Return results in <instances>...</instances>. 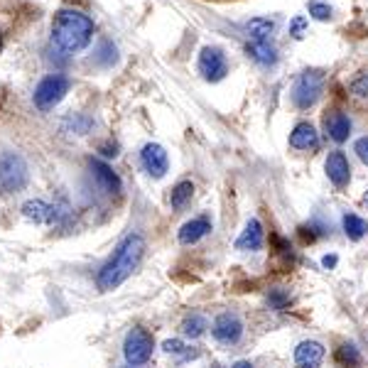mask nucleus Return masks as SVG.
<instances>
[{"instance_id": "f257e3e1", "label": "nucleus", "mask_w": 368, "mask_h": 368, "mask_svg": "<svg viewBox=\"0 0 368 368\" xmlns=\"http://www.w3.org/2000/svg\"><path fill=\"white\" fill-rule=\"evenodd\" d=\"M143 256H145V238L140 233H128L121 243L116 246L113 256L101 265L96 275V285L101 292L116 290L118 285L128 280L136 272V268L140 265Z\"/></svg>"}, {"instance_id": "f03ea898", "label": "nucleus", "mask_w": 368, "mask_h": 368, "mask_svg": "<svg viewBox=\"0 0 368 368\" xmlns=\"http://www.w3.org/2000/svg\"><path fill=\"white\" fill-rule=\"evenodd\" d=\"M96 25L81 10L64 8L54 15L52 22V44L62 54H79L91 44Z\"/></svg>"}, {"instance_id": "7ed1b4c3", "label": "nucleus", "mask_w": 368, "mask_h": 368, "mask_svg": "<svg viewBox=\"0 0 368 368\" xmlns=\"http://www.w3.org/2000/svg\"><path fill=\"white\" fill-rule=\"evenodd\" d=\"M29 170L27 162L18 152H3L0 155V192L3 194H18L27 187Z\"/></svg>"}, {"instance_id": "20e7f679", "label": "nucleus", "mask_w": 368, "mask_h": 368, "mask_svg": "<svg viewBox=\"0 0 368 368\" xmlns=\"http://www.w3.org/2000/svg\"><path fill=\"white\" fill-rule=\"evenodd\" d=\"M322 88H324V74L317 72V69H307L297 77L295 86H292V103L307 111L320 101Z\"/></svg>"}, {"instance_id": "39448f33", "label": "nucleus", "mask_w": 368, "mask_h": 368, "mask_svg": "<svg viewBox=\"0 0 368 368\" xmlns=\"http://www.w3.org/2000/svg\"><path fill=\"white\" fill-rule=\"evenodd\" d=\"M69 88H72V81H69L67 77H62V74H49V77H44L42 81L37 84V88H34V96H32L34 106L42 113L52 111V108L67 96Z\"/></svg>"}, {"instance_id": "423d86ee", "label": "nucleus", "mask_w": 368, "mask_h": 368, "mask_svg": "<svg viewBox=\"0 0 368 368\" xmlns=\"http://www.w3.org/2000/svg\"><path fill=\"white\" fill-rule=\"evenodd\" d=\"M152 349H155V339L147 329L136 327V329L128 331L126 341H123V356L131 366H143L150 361Z\"/></svg>"}, {"instance_id": "0eeeda50", "label": "nucleus", "mask_w": 368, "mask_h": 368, "mask_svg": "<svg viewBox=\"0 0 368 368\" xmlns=\"http://www.w3.org/2000/svg\"><path fill=\"white\" fill-rule=\"evenodd\" d=\"M197 67H199V74H202L204 81L216 84L228 74V59H226V54H223V49L204 47L202 52H199Z\"/></svg>"}, {"instance_id": "6e6552de", "label": "nucleus", "mask_w": 368, "mask_h": 368, "mask_svg": "<svg viewBox=\"0 0 368 368\" xmlns=\"http://www.w3.org/2000/svg\"><path fill=\"white\" fill-rule=\"evenodd\" d=\"M211 334L213 339L218 341V344H238L243 336V322L238 315H233V312H223V315H218L216 320H213V327H211Z\"/></svg>"}, {"instance_id": "1a4fd4ad", "label": "nucleus", "mask_w": 368, "mask_h": 368, "mask_svg": "<svg viewBox=\"0 0 368 368\" xmlns=\"http://www.w3.org/2000/svg\"><path fill=\"white\" fill-rule=\"evenodd\" d=\"M140 162H143V170L150 177H155V180L165 177L167 170H170V155H167L165 147L157 145V143H147V145L143 147Z\"/></svg>"}, {"instance_id": "9d476101", "label": "nucleus", "mask_w": 368, "mask_h": 368, "mask_svg": "<svg viewBox=\"0 0 368 368\" xmlns=\"http://www.w3.org/2000/svg\"><path fill=\"white\" fill-rule=\"evenodd\" d=\"M88 167H91L93 182H96V187L101 189L103 194H108V197H121L123 182H121V177L113 172V167H108L106 162H101V160H91Z\"/></svg>"}, {"instance_id": "9b49d317", "label": "nucleus", "mask_w": 368, "mask_h": 368, "mask_svg": "<svg viewBox=\"0 0 368 368\" xmlns=\"http://www.w3.org/2000/svg\"><path fill=\"white\" fill-rule=\"evenodd\" d=\"M324 170H327V177L334 187L344 189L346 184L351 180V165H349V157L344 155L341 150H331L327 155V162H324Z\"/></svg>"}, {"instance_id": "f8f14e48", "label": "nucleus", "mask_w": 368, "mask_h": 368, "mask_svg": "<svg viewBox=\"0 0 368 368\" xmlns=\"http://www.w3.org/2000/svg\"><path fill=\"white\" fill-rule=\"evenodd\" d=\"M22 213L27 221H34V223H54L59 216H62V211H59L57 206L42 202V199H29V202L22 206Z\"/></svg>"}, {"instance_id": "ddd939ff", "label": "nucleus", "mask_w": 368, "mask_h": 368, "mask_svg": "<svg viewBox=\"0 0 368 368\" xmlns=\"http://www.w3.org/2000/svg\"><path fill=\"white\" fill-rule=\"evenodd\" d=\"M324 361V346L320 341H302L295 349V366L297 368H320Z\"/></svg>"}, {"instance_id": "4468645a", "label": "nucleus", "mask_w": 368, "mask_h": 368, "mask_svg": "<svg viewBox=\"0 0 368 368\" xmlns=\"http://www.w3.org/2000/svg\"><path fill=\"white\" fill-rule=\"evenodd\" d=\"M209 231H211V218H209L206 213H202V216H197V218H192V221L184 223V226L180 228V233H177V238H180L182 246H192V243L202 241Z\"/></svg>"}, {"instance_id": "2eb2a0df", "label": "nucleus", "mask_w": 368, "mask_h": 368, "mask_svg": "<svg viewBox=\"0 0 368 368\" xmlns=\"http://www.w3.org/2000/svg\"><path fill=\"white\" fill-rule=\"evenodd\" d=\"M324 131L334 143H346L351 136V118L341 111H331L324 116Z\"/></svg>"}, {"instance_id": "dca6fc26", "label": "nucleus", "mask_w": 368, "mask_h": 368, "mask_svg": "<svg viewBox=\"0 0 368 368\" xmlns=\"http://www.w3.org/2000/svg\"><path fill=\"white\" fill-rule=\"evenodd\" d=\"M290 145L295 150H315V147H320V133L310 123H297L290 133Z\"/></svg>"}, {"instance_id": "f3484780", "label": "nucleus", "mask_w": 368, "mask_h": 368, "mask_svg": "<svg viewBox=\"0 0 368 368\" xmlns=\"http://www.w3.org/2000/svg\"><path fill=\"white\" fill-rule=\"evenodd\" d=\"M243 27H246L251 42H270L277 29V22L272 18H251Z\"/></svg>"}, {"instance_id": "a211bd4d", "label": "nucleus", "mask_w": 368, "mask_h": 368, "mask_svg": "<svg viewBox=\"0 0 368 368\" xmlns=\"http://www.w3.org/2000/svg\"><path fill=\"white\" fill-rule=\"evenodd\" d=\"M238 251H261L263 248V223L258 218H251L243 228V233L236 241Z\"/></svg>"}, {"instance_id": "6ab92c4d", "label": "nucleus", "mask_w": 368, "mask_h": 368, "mask_svg": "<svg viewBox=\"0 0 368 368\" xmlns=\"http://www.w3.org/2000/svg\"><path fill=\"white\" fill-rule=\"evenodd\" d=\"M246 54L261 67H275L277 64V49L272 47V42H248Z\"/></svg>"}, {"instance_id": "aec40b11", "label": "nucleus", "mask_w": 368, "mask_h": 368, "mask_svg": "<svg viewBox=\"0 0 368 368\" xmlns=\"http://www.w3.org/2000/svg\"><path fill=\"white\" fill-rule=\"evenodd\" d=\"M344 233L351 238V241H361V238L368 233V221L361 218L359 213H344Z\"/></svg>"}, {"instance_id": "412c9836", "label": "nucleus", "mask_w": 368, "mask_h": 368, "mask_svg": "<svg viewBox=\"0 0 368 368\" xmlns=\"http://www.w3.org/2000/svg\"><path fill=\"white\" fill-rule=\"evenodd\" d=\"M194 197V184L192 182H177L175 187H172V194H170V204L172 209H184L189 202H192Z\"/></svg>"}, {"instance_id": "4be33fe9", "label": "nucleus", "mask_w": 368, "mask_h": 368, "mask_svg": "<svg viewBox=\"0 0 368 368\" xmlns=\"http://www.w3.org/2000/svg\"><path fill=\"white\" fill-rule=\"evenodd\" d=\"M206 329H209V322L204 320L202 315L187 317V320H184V324H182V331H184L187 336H192V339H199V336H202Z\"/></svg>"}, {"instance_id": "5701e85b", "label": "nucleus", "mask_w": 368, "mask_h": 368, "mask_svg": "<svg viewBox=\"0 0 368 368\" xmlns=\"http://www.w3.org/2000/svg\"><path fill=\"white\" fill-rule=\"evenodd\" d=\"M359 361H361V356H359V351H356V346L344 344L339 351H336V364L341 368H354V366H359Z\"/></svg>"}, {"instance_id": "b1692460", "label": "nucleus", "mask_w": 368, "mask_h": 368, "mask_svg": "<svg viewBox=\"0 0 368 368\" xmlns=\"http://www.w3.org/2000/svg\"><path fill=\"white\" fill-rule=\"evenodd\" d=\"M268 305H270V310H285L287 305H290V292L282 290V287H272L270 292H268Z\"/></svg>"}, {"instance_id": "393cba45", "label": "nucleus", "mask_w": 368, "mask_h": 368, "mask_svg": "<svg viewBox=\"0 0 368 368\" xmlns=\"http://www.w3.org/2000/svg\"><path fill=\"white\" fill-rule=\"evenodd\" d=\"M307 10H310V15L315 20H322V22H324V20H331V8L327 3H320V0H312L310 5H307Z\"/></svg>"}, {"instance_id": "a878e982", "label": "nucleus", "mask_w": 368, "mask_h": 368, "mask_svg": "<svg viewBox=\"0 0 368 368\" xmlns=\"http://www.w3.org/2000/svg\"><path fill=\"white\" fill-rule=\"evenodd\" d=\"M162 349L167 351V354H184L187 356V359H194V356H197V351H187V346L182 344L180 339H167L165 344H162Z\"/></svg>"}, {"instance_id": "bb28decb", "label": "nucleus", "mask_w": 368, "mask_h": 368, "mask_svg": "<svg viewBox=\"0 0 368 368\" xmlns=\"http://www.w3.org/2000/svg\"><path fill=\"white\" fill-rule=\"evenodd\" d=\"M67 123H72V131H77V136H84V133H88V128L93 126L88 118H84V116H74V118H69Z\"/></svg>"}, {"instance_id": "cd10ccee", "label": "nucleus", "mask_w": 368, "mask_h": 368, "mask_svg": "<svg viewBox=\"0 0 368 368\" xmlns=\"http://www.w3.org/2000/svg\"><path fill=\"white\" fill-rule=\"evenodd\" d=\"M351 93H356V96H368V74H361L359 79H354Z\"/></svg>"}, {"instance_id": "c85d7f7f", "label": "nucleus", "mask_w": 368, "mask_h": 368, "mask_svg": "<svg viewBox=\"0 0 368 368\" xmlns=\"http://www.w3.org/2000/svg\"><path fill=\"white\" fill-rule=\"evenodd\" d=\"M305 27H307L305 15H297V18L290 22V34H292V37H295V39H300V37H302V32H305Z\"/></svg>"}, {"instance_id": "c756f323", "label": "nucleus", "mask_w": 368, "mask_h": 368, "mask_svg": "<svg viewBox=\"0 0 368 368\" xmlns=\"http://www.w3.org/2000/svg\"><path fill=\"white\" fill-rule=\"evenodd\" d=\"M354 152L361 157V162H364V165H368V136L366 138H359V140H356Z\"/></svg>"}, {"instance_id": "7c9ffc66", "label": "nucleus", "mask_w": 368, "mask_h": 368, "mask_svg": "<svg viewBox=\"0 0 368 368\" xmlns=\"http://www.w3.org/2000/svg\"><path fill=\"white\" fill-rule=\"evenodd\" d=\"M336 261H339L336 256H324V258H322V265H324V268H334Z\"/></svg>"}, {"instance_id": "2f4dec72", "label": "nucleus", "mask_w": 368, "mask_h": 368, "mask_svg": "<svg viewBox=\"0 0 368 368\" xmlns=\"http://www.w3.org/2000/svg\"><path fill=\"white\" fill-rule=\"evenodd\" d=\"M231 368H253V366L248 364V361H238V364H233Z\"/></svg>"}, {"instance_id": "473e14b6", "label": "nucleus", "mask_w": 368, "mask_h": 368, "mask_svg": "<svg viewBox=\"0 0 368 368\" xmlns=\"http://www.w3.org/2000/svg\"><path fill=\"white\" fill-rule=\"evenodd\" d=\"M0 49H3V34H0Z\"/></svg>"}, {"instance_id": "72a5a7b5", "label": "nucleus", "mask_w": 368, "mask_h": 368, "mask_svg": "<svg viewBox=\"0 0 368 368\" xmlns=\"http://www.w3.org/2000/svg\"><path fill=\"white\" fill-rule=\"evenodd\" d=\"M211 368H221V366H218V364H216V366H211Z\"/></svg>"}]
</instances>
